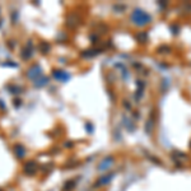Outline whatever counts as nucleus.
Segmentation results:
<instances>
[{
    "mask_svg": "<svg viewBox=\"0 0 191 191\" xmlns=\"http://www.w3.org/2000/svg\"><path fill=\"white\" fill-rule=\"evenodd\" d=\"M27 75H28L29 79H36L37 76H40V75H41V69H40V66H38V65H33L31 69L28 70Z\"/></svg>",
    "mask_w": 191,
    "mask_h": 191,
    "instance_id": "obj_1",
    "label": "nucleus"
},
{
    "mask_svg": "<svg viewBox=\"0 0 191 191\" xmlns=\"http://www.w3.org/2000/svg\"><path fill=\"white\" fill-rule=\"evenodd\" d=\"M36 171V164L35 162H27L24 166V172L25 173H29V175H32V173H35Z\"/></svg>",
    "mask_w": 191,
    "mask_h": 191,
    "instance_id": "obj_2",
    "label": "nucleus"
},
{
    "mask_svg": "<svg viewBox=\"0 0 191 191\" xmlns=\"http://www.w3.org/2000/svg\"><path fill=\"white\" fill-rule=\"evenodd\" d=\"M14 153H15V155L18 157V158H23L24 154H25V149H24V147H23V145H20V144H18V145H15V148H14Z\"/></svg>",
    "mask_w": 191,
    "mask_h": 191,
    "instance_id": "obj_3",
    "label": "nucleus"
},
{
    "mask_svg": "<svg viewBox=\"0 0 191 191\" xmlns=\"http://www.w3.org/2000/svg\"><path fill=\"white\" fill-rule=\"evenodd\" d=\"M20 55H22V57L24 59V60H28V59L31 57V49H28V46H27L25 49L22 50V54Z\"/></svg>",
    "mask_w": 191,
    "mask_h": 191,
    "instance_id": "obj_4",
    "label": "nucleus"
},
{
    "mask_svg": "<svg viewBox=\"0 0 191 191\" xmlns=\"http://www.w3.org/2000/svg\"><path fill=\"white\" fill-rule=\"evenodd\" d=\"M46 82H47V79L44 78L42 80H36V87H42V86H45Z\"/></svg>",
    "mask_w": 191,
    "mask_h": 191,
    "instance_id": "obj_5",
    "label": "nucleus"
},
{
    "mask_svg": "<svg viewBox=\"0 0 191 191\" xmlns=\"http://www.w3.org/2000/svg\"><path fill=\"white\" fill-rule=\"evenodd\" d=\"M20 105V101H15V106H19Z\"/></svg>",
    "mask_w": 191,
    "mask_h": 191,
    "instance_id": "obj_6",
    "label": "nucleus"
}]
</instances>
